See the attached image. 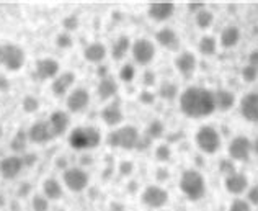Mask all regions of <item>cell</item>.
Here are the masks:
<instances>
[{
	"label": "cell",
	"mask_w": 258,
	"mask_h": 211,
	"mask_svg": "<svg viewBox=\"0 0 258 211\" xmlns=\"http://www.w3.org/2000/svg\"><path fill=\"white\" fill-rule=\"evenodd\" d=\"M180 110L189 118H205L216 110L214 92L209 88L191 85L180 93Z\"/></svg>",
	"instance_id": "obj_1"
},
{
	"label": "cell",
	"mask_w": 258,
	"mask_h": 211,
	"mask_svg": "<svg viewBox=\"0 0 258 211\" xmlns=\"http://www.w3.org/2000/svg\"><path fill=\"white\" fill-rule=\"evenodd\" d=\"M180 190L191 201H198L206 195V180L201 172L188 169L180 177Z\"/></svg>",
	"instance_id": "obj_2"
},
{
	"label": "cell",
	"mask_w": 258,
	"mask_h": 211,
	"mask_svg": "<svg viewBox=\"0 0 258 211\" xmlns=\"http://www.w3.org/2000/svg\"><path fill=\"white\" fill-rule=\"evenodd\" d=\"M101 141V133L98 128L95 126H79L72 129L69 136V142L74 149H93L100 144Z\"/></svg>",
	"instance_id": "obj_3"
},
{
	"label": "cell",
	"mask_w": 258,
	"mask_h": 211,
	"mask_svg": "<svg viewBox=\"0 0 258 211\" xmlns=\"http://www.w3.org/2000/svg\"><path fill=\"white\" fill-rule=\"evenodd\" d=\"M139 138L141 133L136 126H121L108 134L106 141L111 147H121L126 149V151H131V149H136V146H138Z\"/></svg>",
	"instance_id": "obj_4"
},
{
	"label": "cell",
	"mask_w": 258,
	"mask_h": 211,
	"mask_svg": "<svg viewBox=\"0 0 258 211\" xmlns=\"http://www.w3.org/2000/svg\"><path fill=\"white\" fill-rule=\"evenodd\" d=\"M25 64V51L17 44H0V66L7 71L17 72Z\"/></svg>",
	"instance_id": "obj_5"
},
{
	"label": "cell",
	"mask_w": 258,
	"mask_h": 211,
	"mask_svg": "<svg viewBox=\"0 0 258 211\" xmlns=\"http://www.w3.org/2000/svg\"><path fill=\"white\" fill-rule=\"evenodd\" d=\"M196 144L206 154H216L221 149V136L211 125H203L196 133Z\"/></svg>",
	"instance_id": "obj_6"
},
{
	"label": "cell",
	"mask_w": 258,
	"mask_h": 211,
	"mask_svg": "<svg viewBox=\"0 0 258 211\" xmlns=\"http://www.w3.org/2000/svg\"><path fill=\"white\" fill-rule=\"evenodd\" d=\"M62 180L71 192H84L88 187V174L80 167H69L64 170Z\"/></svg>",
	"instance_id": "obj_7"
},
{
	"label": "cell",
	"mask_w": 258,
	"mask_h": 211,
	"mask_svg": "<svg viewBox=\"0 0 258 211\" xmlns=\"http://www.w3.org/2000/svg\"><path fill=\"white\" fill-rule=\"evenodd\" d=\"M141 200L149 208L160 209V208H164L168 203V192L164 187L149 185V187L144 188V192H142Z\"/></svg>",
	"instance_id": "obj_8"
},
{
	"label": "cell",
	"mask_w": 258,
	"mask_h": 211,
	"mask_svg": "<svg viewBox=\"0 0 258 211\" xmlns=\"http://www.w3.org/2000/svg\"><path fill=\"white\" fill-rule=\"evenodd\" d=\"M133 56L136 59V63H139L142 66L151 64L155 58V46L152 41H149L147 38H139L133 43Z\"/></svg>",
	"instance_id": "obj_9"
},
{
	"label": "cell",
	"mask_w": 258,
	"mask_h": 211,
	"mask_svg": "<svg viewBox=\"0 0 258 211\" xmlns=\"http://www.w3.org/2000/svg\"><path fill=\"white\" fill-rule=\"evenodd\" d=\"M252 152V141L245 136H235L229 144V157L232 161H248Z\"/></svg>",
	"instance_id": "obj_10"
},
{
	"label": "cell",
	"mask_w": 258,
	"mask_h": 211,
	"mask_svg": "<svg viewBox=\"0 0 258 211\" xmlns=\"http://www.w3.org/2000/svg\"><path fill=\"white\" fill-rule=\"evenodd\" d=\"M240 113L250 123H258V92H248L240 100Z\"/></svg>",
	"instance_id": "obj_11"
},
{
	"label": "cell",
	"mask_w": 258,
	"mask_h": 211,
	"mask_svg": "<svg viewBox=\"0 0 258 211\" xmlns=\"http://www.w3.org/2000/svg\"><path fill=\"white\" fill-rule=\"evenodd\" d=\"M88 101H90V93H88L87 88H74L67 97V108L72 113H80L88 107Z\"/></svg>",
	"instance_id": "obj_12"
},
{
	"label": "cell",
	"mask_w": 258,
	"mask_h": 211,
	"mask_svg": "<svg viewBox=\"0 0 258 211\" xmlns=\"http://www.w3.org/2000/svg\"><path fill=\"white\" fill-rule=\"evenodd\" d=\"M22 169L23 162L22 157H18V155H7V157L0 161V175L7 180L17 179L20 172H22Z\"/></svg>",
	"instance_id": "obj_13"
},
{
	"label": "cell",
	"mask_w": 258,
	"mask_h": 211,
	"mask_svg": "<svg viewBox=\"0 0 258 211\" xmlns=\"http://www.w3.org/2000/svg\"><path fill=\"white\" fill-rule=\"evenodd\" d=\"M59 72V63L56 59L44 58L36 61L35 66V77L39 80H47V79H56Z\"/></svg>",
	"instance_id": "obj_14"
},
{
	"label": "cell",
	"mask_w": 258,
	"mask_h": 211,
	"mask_svg": "<svg viewBox=\"0 0 258 211\" xmlns=\"http://www.w3.org/2000/svg\"><path fill=\"white\" fill-rule=\"evenodd\" d=\"M196 66H198L196 56L189 51H183L175 58V67L183 77H191L193 72L196 71Z\"/></svg>",
	"instance_id": "obj_15"
},
{
	"label": "cell",
	"mask_w": 258,
	"mask_h": 211,
	"mask_svg": "<svg viewBox=\"0 0 258 211\" xmlns=\"http://www.w3.org/2000/svg\"><path fill=\"white\" fill-rule=\"evenodd\" d=\"M69 123H71L69 115L64 112H54L49 117V120H47V125H49L54 138L62 136L67 131V128H69Z\"/></svg>",
	"instance_id": "obj_16"
},
{
	"label": "cell",
	"mask_w": 258,
	"mask_h": 211,
	"mask_svg": "<svg viewBox=\"0 0 258 211\" xmlns=\"http://www.w3.org/2000/svg\"><path fill=\"white\" fill-rule=\"evenodd\" d=\"M149 17L155 22H165L175 12V5L172 2H155L149 5Z\"/></svg>",
	"instance_id": "obj_17"
},
{
	"label": "cell",
	"mask_w": 258,
	"mask_h": 211,
	"mask_svg": "<svg viewBox=\"0 0 258 211\" xmlns=\"http://www.w3.org/2000/svg\"><path fill=\"white\" fill-rule=\"evenodd\" d=\"M224 185H226V190H227L229 193L240 195V193H243L248 188V179H247L245 174L235 172L232 175L226 177V180H224Z\"/></svg>",
	"instance_id": "obj_18"
},
{
	"label": "cell",
	"mask_w": 258,
	"mask_h": 211,
	"mask_svg": "<svg viewBox=\"0 0 258 211\" xmlns=\"http://www.w3.org/2000/svg\"><path fill=\"white\" fill-rule=\"evenodd\" d=\"M76 82V74L74 72H64L57 76L56 79L52 80L51 90L56 97H64V95L69 92V88Z\"/></svg>",
	"instance_id": "obj_19"
},
{
	"label": "cell",
	"mask_w": 258,
	"mask_h": 211,
	"mask_svg": "<svg viewBox=\"0 0 258 211\" xmlns=\"http://www.w3.org/2000/svg\"><path fill=\"white\" fill-rule=\"evenodd\" d=\"M28 138L30 141L41 144V142L51 141L54 136L51 133V128L47 125V121H36V123L28 129Z\"/></svg>",
	"instance_id": "obj_20"
},
{
	"label": "cell",
	"mask_w": 258,
	"mask_h": 211,
	"mask_svg": "<svg viewBox=\"0 0 258 211\" xmlns=\"http://www.w3.org/2000/svg\"><path fill=\"white\" fill-rule=\"evenodd\" d=\"M155 39L160 46L167 47L168 51H178L180 49V38L172 28H162L155 33Z\"/></svg>",
	"instance_id": "obj_21"
},
{
	"label": "cell",
	"mask_w": 258,
	"mask_h": 211,
	"mask_svg": "<svg viewBox=\"0 0 258 211\" xmlns=\"http://www.w3.org/2000/svg\"><path fill=\"white\" fill-rule=\"evenodd\" d=\"M101 120L105 121L108 126H116L123 121V110H121L119 103L113 101V103L106 105L103 110H101Z\"/></svg>",
	"instance_id": "obj_22"
},
{
	"label": "cell",
	"mask_w": 258,
	"mask_h": 211,
	"mask_svg": "<svg viewBox=\"0 0 258 211\" xmlns=\"http://www.w3.org/2000/svg\"><path fill=\"white\" fill-rule=\"evenodd\" d=\"M214 101H216V110L229 112L235 103V95L227 90V88H219L214 92Z\"/></svg>",
	"instance_id": "obj_23"
},
{
	"label": "cell",
	"mask_w": 258,
	"mask_h": 211,
	"mask_svg": "<svg viewBox=\"0 0 258 211\" xmlns=\"http://www.w3.org/2000/svg\"><path fill=\"white\" fill-rule=\"evenodd\" d=\"M116 92H118V84L111 76H108L105 79H100L98 87H97V93H98L100 100L111 98L113 95H116Z\"/></svg>",
	"instance_id": "obj_24"
},
{
	"label": "cell",
	"mask_w": 258,
	"mask_h": 211,
	"mask_svg": "<svg viewBox=\"0 0 258 211\" xmlns=\"http://www.w3.org/2000/svg\"><path fill=\"white\" fill-rule=\"evenodd\" d=\"M84 56L88 63H101L106 56V47L101 43H92L85 47Z\"/></svg>",
	"instance_id": "obj_25"
},
{
	"label": "cell",
	"mask_w": 258,
	"mask_h": 211,
	"mask_svg": "<svg viewBox=\"0 0 258 211\" xmlns=\"http://www.w3.org/2000/svg\"><path fill=\"white\" fill-rule=\"evenodd\" d=\"M240 41V30L234 25H229L221 33V44L224 47H234Z\"/></svg>",
	"instance_id": "obj_26"
},
{
	"label": "cell",
	"mask_w": 258,
	"mask_h": 211,
	"mask_svg": "<svg viewBox=\"0 0 258 211\" xmlns=\"http://www.w3.org/2000/svg\"><path fill=\"white\" fill-rule=\"evenodd\" d=\"M43 192L47 200H60L62 198V185L56 179H46L43 183Z\"/></svg>",
	"instance_id": "obj_27"
},
{
	"label": "cell",
	"mask_w": 258,
	"mask_h": 211,
	"mask_svg": "<svg viewBox=\"0 0 258 211\" xmlns=\"http://www.w3.org/2000/svg\"><path fill=\"white\" fill-rule=\"evenodd\" d=\"M129 47H131V41H129V38L126 35H121L113 44V49H111L113 59L114 61H121L127 54Z\"/></svg>",
	"instance_id": "obj_28"
},
{
	"label": "cell",
	"mask_w": 258,
	"mask_h": 211,
	"mask_svg": "<svg viewBox=\"0 0 258 211\" xmlns=\"http://www.w3.org/2000/svg\"><path fill=\"white\" fill-rule=\"evenodd\" d=\"M217 51V39L211 35H206L200 39V52L203 56H213Z\"/></svg>",
	"instance_id": "obj_29"
},
{
	"label": "cell",
	"mask_w": 258,
	"mask_h": 211,
	"mask_svg": "<svg viewBox=\"0 0 258 211\" xmlns=\"http://www.w3.org/2000/svg\"><path fill=\"white\" fill-rule=\"evenodd\" d=\"M26 142H28V131H25V129H18V131L15 133V136H13V139L10 141V147L15 152H25Z\"/></svg>",
	"instance_id": "obj_30"
},
{
	"label": "cell",
	"mask_w": 258,
	"mask_h": 211,
	"mask_svg": "<svg viewBox=\"0 0 258 211\" xmlns=\"http://www.w3.org/2000/svg\"><path fill=\"white\" fill-rule=\"evenodd\" d=\"M213 23H214V13L211 10L203 9L201 12L196 13V25H198L201 30H208Z\"/></svg>",
	"instance_id": "obj_31"
},
{
	"label": "cell",
	"mask_w": 258,
	"mask_h": 211,
	"mask_svg": "<svg viewBox=\"0 0 258 211\" xmlns=\"http://www.w3.org/2000/svg\"><path fill=\"white\" fill-rule=\"evenodd\" d=\"M178 85L173 82H164L159 88V95L165 100H173L178 97Z\"/></svg>",
	"instance_id": "obj_32"
},
{
	"label": "cell",
	"mask_w": 258,
	"mask_h": 211,
	"mask_svg": "<svg viewBox=\"0 0 258 211\" xmlns=\"http://www.w3.org/2000/svg\"><path fill=\"white\" fill-rule=\"evenodd\" d=\"M164 133H165V126H164V123H162L160 120H154L152 123L147 126V129H146V134L152 141L154 139H160L162 136H164Z\"/></svg>",
	"instance_id": "obj_33"
},
{
	"label": "cell",
	"mask_w": 258,
	"mask_h": 211,
	"mask_svg": "<svg viewBox=\"0 0 258 211\" xmlns=\"http://www.w3.org/2000/svg\"><path fill=\"white\" fill-rule=\"evenodd\" d=\"M22 107H23V112L26 113H35L39 110V100L33 95H26L22 101Z\"/></svg>",
	"instance_id": "obj_34"
},
{
	"label": "cell",
	"mask_w": 258,
	"mask_h": 211,
	"mask_svg": "<svg viewBox=\"0 0 258 211\" xmlns=\"http://www.w3.org/2000/svg\"><path fill=\"white\" fill-rule=\"evenodd\" d=\"M155 159L160 162H168L172 159V149L168 144H159L155 147Z\"/></svg>",
	"instance_id": "obj_35"
},
{
	"label": "cell",
	"mask_w": 258,
	"mask_h": 211,
	"mask_svg": "<svg viewBox=\"0 0 258 211\" xmlns=\"http://www.w3.org/2000/svg\"><path fill=\"white\" fill-rule=\"evenodd\" d=\"M136 77V67L133 64H124L123 67H121L119 71V79L123 80V82H133Z\"/></svg>",
	"instance_id": "obj_36"
},
{
	"label": "cell",
	"mask_w": 258,
	"mask_h": 211,
	"mask_svg": "<svg viewBox=\"0 0 258 211\" xmlns=\"http://www.w3.org/2000/svg\"><path fill=\"white\" fill-rule=\"evenodd\" d=\"M31 206L35 211H47L49 209V200L44 195H35L33 196Z\"/></svg>",
	"instance_id": "obj_37"
},
{
	"label": "cell",
	"mask_w": 258,
	"mask_h": 211,
	"mask_svg": "<svg viewBox=\"0 0 258 211\" xmlns=\"http://www.w3.org/2000/svg\"><path fill=\"white\" fill-rule=\"evenodd\" d=\"M219 172H221V174H224L226 177H229V175L235 174V172H237V169H235L234 161L230 159V157L221 159V162H219Z\"/></svg>",
	"instance_id": "obj_38"
},
{
	"label": "cell",
	"mask_w": 258,
	"mask_h": 211,
	"mask_svg": "<svg viewBox=\"0 0 258 211\" xmlns=\"http://www.w3.org/2000/svg\"><path fill=\"white\" fill-rule=\"evenodd\" d=\"M256 77H258V69H255V67L247 64L242 69V79L245 80V82H255Z\"/></svg>",
	"instance_id": "obj_39"
},
{
	"label": "cell",
	"mask_w": 258,
	"mask_h": 211,
	"mask_svg": "<svg viewBox=\"0 0 258 211\" xmlns=\"http://www.w3.org/2000/svg\"><path fill=\"white\" fill-rule=\"evenodd\" d=\"M229 211H252V206L247 200H242V198H237L230 203Z\"/></svg>",
	"instance_id": "obj_40"
},
{
	"label": "cell",
	"mask_w": 258,
	"mask_h": 211,
	"mask_svg": "<svg viewBox=\"0 0 258 211\" xmlns=\"http://www.w3.org/2000/svg\"><path fill=\"white\" fill-rule=\"evenodd\" d=\"M56 44L59 47H64V49L71 47L72 46V38H71V35H67V33H59L57 38H56Z\"/></svg>",
	"instance_id": "obj_41"
},
{
	"label": "cell",
	"mask_w": 258,
	"mask_h": 211,
	"mask_svg": "<svg viewBox=\"0 0 258 211\" xmlns=\"http://www.w3.org/2000/svg\"><path fill=\"white\" fill-rule=\"evenodd\" d=\"M62 26H64L66 30H69V31L77 30V28H79V18H77L76 15H69V17H66V18L62 20Z\"/></svg>",
	"instance_id": "obj_42"
},
{
	"label": "cell",
	"mask_w": 258,
	"mask_h": 211,
	"mask_svg": "<svg viewBox=\"0 0 258 211\" xmlns=\"http://www.w3.org/2000/svg\"><path fill=\"white\" fill-rule=\"evenodd\" d=\"M133 172H134V164L131 161H123L119 164V174L123 177H129Z\"/></svg>",
	"instance_id": "obj_43"
},
{
	"label": "cell",
	"mask_w": 258,
	"mask_h": 211,
	"mask_svg": "<svg viewBox=\"0 0 258 211\" xmlns=\"http://www.w3.org/2000/svg\"><path fill=\"white\" fill-rule=\"evenodd\" d=\"M38 161V155L35 152H25L22 155V162H23V167H33L36 164Z\"/></svg>",
	"instance_id": "obj_44"
},
{
	"label": "cell",
	"mask_w": 258,
	"mask_h": 211,
	"mask_svg": "<svg viewBox=\"0 0 258 211\" xmlns=\"http://www.w3.org/2000/svg\"><path fill=\"white\" fill-rule=\"evenodd\" d=\"M247 201L250 203V205H256L258 206V183H256V185L248 188V192H247Z\"/></svg>",
	"instance_id": "obj_45"
},
{
	"label": "cell",
	"mask_w": 258,
	"mask_h": 211,
	"mask_svg": "<svg viewBox=\"0 0 258 211\" xmlns=\"http://www.w3.org/2000/svg\"><path fill=\"white\" fill-rule=\"evenodd\" d=\"M152 144V139L149 138L147 134H142L141 138H139V141H138V146H136V149L138 151H146V149H149V146Z\"/></svg>",
	"instance_id": "obj_46"
},
{
	"label": "cell",
	"mask_w": 258,
	"mask_h": 211,
	"mask_svg": "<svg viewBox=\"0 0 258 211\" xmlns=\"http://www.w3.org/2000/svg\"><path fill=\"white\" fill-rule=\"evenodd\" d=\"M139 100L142 101V103H146V105H152L155 101V95L152 92H149V90H142L141 95H139Z\"/></svg>",
	"instance_id": "obj_47"
},
{
	"label": "cell",
	"mask_w": 258,
	"mask_h": 211,
	"mask_svg": "<svg viewBox=\"0 0 258 211\" xmlns=\"http://www.w3.org/2000/svg\"><path fill=\"white\" fill-rule=\"evenodd\" d=\"M142 82H144V85L151 87L155 84V72L152 71H146L144 74H142Z\"/></svg>",
	"instance_id": "obj_48"
},
{
	"label": "cell",
	"mask_w": 258,
	"mask_h": 211,
	"mask_svg": "<svg viewBox=\"0 0 258 211\" xmlns=\"http://www.w3.org/2000/svg\"><path fill=\"white\" fill-rule=\"evenodd\" d=\"M248 66H252V67H255V69H258V49H253L252 52H250Z\"/></svg>",
	"instance_id": "obj_49"
},
{
	"label": "cell",
	"mask_w": 258,
	"mask_h": 211,
	"mask_svg": "<svg viewBox=\"0 0 258 211\" xmlns=\"http://www.w3.org/2000/svg\"><path fill=\"white\" fill-rule=\"evenodd\" d=\"M203 9H206V5H205V4H201V2H198V4H188V10H189V12H193L195 15H196L198 12H201Z\"/></svg>",
	"instance_id": "obj_50"
},
{
	"label": "cell",
	"mask_w": 258,
	"mask_h": 211,
	"mask_svg": "<svg viewBox=\"0 0 258 211\" xmlns=\"http://www.w3.org/2000/svg\"><path fill=\"white\" fill-rule=\"evenodd\" d=\"M10 88V82L4 74H0V92H7Z\"/></svg>",
	"instance_id": "obj_51"
},
{
	"label": "cell",
	"mask_w": 258,
	"mask_h": 211,
	"mask_svg": "<svg viewBox=\"0 0 258 211\" xmlns=\"http://www.w3.org/2000/svg\"><path fill=\"white\" fill-rule=\"evenodd\" d=\"M31 192V185H30V183L28 182H25V183H22V185H20V190H18V195L20 196H26V195H28Z\"/></svg>",
	"instance_id": "obj_52"
},
{
	"label": "cell",
	"mask_w": 258,
	"mask_h": 211,
	"mask_svg": "<svg viewBox=\"0 0 258 211\" xmlns=\"http://www.w3.org/2000/svg\"><path fill=\"white\" fill-rule=\"evenodd\" d=\"M97 76H98L100 79L108 77V66H98V69H97Z\"/></svg>",
	"instance_id": "obj_53"
},
{
	"label": "cell",
	"mask_w": 258,
	"mask_h": 211,
	"mask_svg": "<svg viewBox=\"0 0 258 211\" xmlns=\"http://www.w3.org/2000/svg\"><path fill=\"white\" fill-rule=\"evenodd\" d=\"M157 179H159V180H165V179H168V172H167V169L160 167V169L157 170Z\"/></svg>",
	"instance_id": "obj_54"
},
{
	"label": "cell",
	"mask_w": 258,
	"mask_h": 211,
	"mask_svg": "<svg viewBox=\"0 0 258 211\" xmlns=\"http://www.w3.org/2000/svg\"><path fill=\"white\" fill-rule=\"evenodd\" d=\"M110 209L111 211H124V205H123V203H119V201H113L110 205Z\"/></svg>",
	"instance_id": "obj_55"
},
{
	"label": "cell",
	"mask_w": 258,
	"mask_h": 211,
	"mask_svg": "<svg viewBox=\"0 0 258 211\" xmlns=\"http://www.w3.org/2000/svg\"><path fill=\"white\" fill-rule=\"evenodd\" d=\"M127 190H129L131 193H134L136 190H138V182H131V183H129V185H127Z\"/></svg>",
	"instance_id": "obj_56"
},
{
	"label": "cell",
	"mask_w": 258,
	"mask_h": 211,
	"mask_svg": "<svg viewBox=\"0 0 258 211\" xmlns=\"http://www.w3.org/2000/svg\"><path fill=\"white\" fill-rule=\"evenodd\" d=\"M252 151H255L258 154V138L255 141H252Z\"/></svg>",
	"instance_id": "obj_57"
},
{
	"label": "cell",
	"mask_w": 258,
	"mask_h": 211,
	"mask_svg": "<svg viewBox=\"0 0 258 211\" xmlns=\"http://www.w3.org/2000/svg\"><path fill=\"white\" fill-rule=\"evenodd\" d=\"M82 162H84V164H92V157H90V155H84Z\"/></svg>",
	"instance_id": "obj_58"
},
{
	"label": "cell",
	"mask_w": 258,
	"mask_h": 211,
	"mask_svg": "<svg viewBox=\"0 0 258 211\" xmlns=\"http://www.w3.org/2000/svg\"><path fill=\"white\" fill-rule=\"evenodd\" d=\"M57 166H59V167H66V166H67V162H66L62 157H60V159L57 161Z\"/></svg>",
	"instance_id": "obj_59"
},
{
	"label": "cell",
	"mask_w": 258,
	"mask_h": 211,
	"mask_svg": "<svg viewBox=\"0 0 258 211\" xmlns=\"http://www.w3.org/2000/svg\"><path fill=\"white\" fill-rule=\"evenodd\" d=\"M4 205H5V196L0 193V208H2Z\"/></svg>",
	"instance_id": "obj_60"
},
{
	"label": "cell",
	"mask_w": 258,
	"mask_h": 211,
	"mask_svg": "<svg viewBox=\"0 0 258 211\" xmlns=\"http://www.w3.org/2000/svg\"><path fill=\"white\" fill-rule=\"evenodd\" d=\"M0 136H2V128H0Z\"/></svg>",
	"instance_id": "obj_61"
},
{
	"label": "cell",
	"mask_w": 258,
	"mask_h": 211,
	"mask_svg": "<svg viewBox=\"0 0 258 211\" xmlns=\"http://www.w3.org/2000/svg\"><path fill=\"white\" fill-rule=\"evenodd\" d=\"M160 211H164V209H160Z\"/></svg>",
	"instance_id": "obj_62"
}]
</instances>
